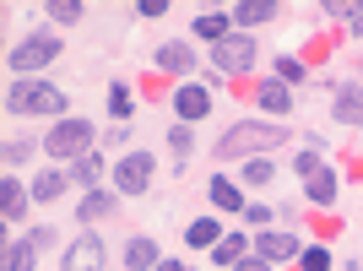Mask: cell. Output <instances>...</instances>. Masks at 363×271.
<instances>
[{
  "instance_id": "obj_1",
  "label": "cell",
  "mask_w": 363,
  "mask_h": 271,
  "mask_svg": "<svg viewBox=\"0 0 363 271\" xmlns=\"http://www.w3.org/2000/svg\"><path fill=\"white\" fill-rule=\"evenodd\" d=\"M288 141V131L277 120H239L233 131H223V141L212 147L217 163H233V157H250V152H277Z\"/></svg>"
},
{
  "instance_id": "obj_2",
  "label": "cell",
  "mask_w": 363,
  "mask_h": 271,
  "mask_svg": "<svg viewBox=\"0 0 363 271\" xmlns=\"http://www.w3.org/2000/svg\"><path fill=\"white\" fill-rule=\"evenodd\" d=\"M6 109H11V114H60L65 92L49 87V82H28V76H22V82L6 92Z\"/></svg>"
},
{
  "instance_id": "obj_3",
  "label": "cell",
  "mask_w": 363,
  "mask_h": 271,
  "mask_svg": "<svg viewBox=\"0 0 363 271\" xmlns=\"http://www.w3.org/2000/svg\"><path fill=\"white\" fill-rule=\"evenodd\" d=\"M87 147H92V125L87 120H60L55 131L44 136V152H49V157H60V163L87 157Z\"/></svg>"
},
{
  "instance_id": "obj_4",
  "label": "cell",
  "mask_w": 363,
  "mask_h": 271,
  "mask_svg": "<svg viewBox=\"0 0 363 271\" xmlns=\"http://www.w3.org/2000/svg\"><path fill=\"white\" fill-rule=\"evenodd\" d=\"M212 65L223 76H244L255 65V38H250V33H228L223 44H212Z\"/></svg>"
},
{
  "instance_id": "obj_5",
  "label": "cell",
  "mask_w": 363,
  "mask_h": 271,
  "mask_svg": "<svg viewBox=\"0 0 363 271\" xmlns=\"http://www.w3.org/2000/svg\"><path fill=\"white\" fill-rule=\"evenodd\" d=\"M114 190L120 196H147L152 190V152H125L114 163Z\"/></svg>"
},
{
  "instance_id": "obj_6",
  "label": "cell",
  "mask_w": 363,
  "mask_h": 271,
  "mask_svg": "<svg viewBox=\"0 0 363 271\" xmlns=\"http://www.w3.org/2000/svg\"><path fill=\"white\" fill-rule=\"evenodd\" d=\"M55 55H60V38H55V33H33V38H22V44L11 49V65L16 71H44Z\"/></svg>"
},
{
  "instance_id": "obj_7",
  "label": "cell",
  "mask_w": 363,
  "mask_h": 271,
  "mask_svg": "<svg viewBox=\"0 0 363 271\" xmlns=\"http://www.w3.org/2000/svg\"><path fill=\"white\" fill-rule=\"evenodd\" d=\"M104 266H108L104 239H76L71 250H65V260H60V271H104Z\"/></svg>"
},
{
  "instance_id": "obj_8",
  "label": "cell",
  "mask_w": 363,
  "mask_h": 271,
  "mask_svg": "<svg viewBox=\"0 0 363 271\" xmlns=\"http://www.w3.org/2000/svg\"><path fill=\"white\" fill-rule=\"evenodd\" d=\"M255 255L260 260H293V255H303V244L293 239V233H277V228H266V233H255Z\"/></svg>"
},
{
  "instance_id": "obj_9",
  "label": "cell",
  "mask_w": 363,
  "mask_h": 271,
  "mask_svg": "<svg viewBox=\"0 0 363 271\" xmlns=\"http://www.w3.org/2000/svg\"><path fill=\"white\" fill-rule=\"evenodd\" d=\"M174 114H179L184 125H190V120H206V114H212V92L196 87V82H184V87L174 92Z\"/></svg>"
},
{
  "instance_id": "obj_10",
  "label": "cell",
  "mask_w": 363,
  "mask_h": 271,
  "mask_svg": "<svg viewBox=\"0 0 363 271\" xmlns=\"http://www.w3.org/2000/svg\"><path fill=\"white\" fill-rule=\"evenodd\" d=\"M152 65L168 71V76H184L190 65H196V49H190V44H163L157 55H152Z\"/></svg>"
},
{
  "instance_id": "obj_11",
  "label": "cell",
  "mask_w": 363,
  "mask_h": 271,
  "mask_svg": "<svg viewBox=\"0 0 363 271\" xmlns=\"http://www.w3.org/2000/svg\"><path fill=\"white\" fill-rule=\"evenodd\" d=\"M303 196H309V206H331V201H336V174H331V168L309 174V179H303Z\"/></svg>"
},
{
  "instance_id": "obj_12",
  "label": "cell",
  "mask_w": 363,
  "mask_h": 271,
  "mask_svg": "<svg viewBox=\"0 0 363 271\" xmlns=\"http://www.w3.org/2000/svg\"><path fill=\"white\" fill-rule=\"evenodd\" d=\"M255 104L266 109V114H288V109H293V92H288V82H260Z\"/></svg>"
},
{
  "instance_id": "obj_13",
  "label": "cell",
  "mask_w": 363,
  "mask_h": 271,
  "mask_svg": "<svg viewBox=\"0 0 363 271\" xmlns=\"http://www.w3.org/2000/svg\"><path fill=\"white\" fill-rule=\"evenodd\" d=\"M108 211H114V196H108V190H87V196L76 201V217H82V223H98Z\"/></svg>"
},
{
  "instance_id": "obj_14",
  "label": "cell",
  "mask_w": 363,
  "mask_h": 271,
  "mask_svg": "<svg viewBox=\"0 0 363 271\" xmlns=\"http://www.w3.org/2000/svg\"><path fill=\"white\" fill-rule=\"evenodd\" d=\"M125 266H130V271H157V266H163V260H157V244H152V239H130V244H125Z\"/></svg>"
},
{
  "instance_id": "obj_15",
  "label": "cell",
  "mask_w": 363,
  "mask_h": 271,
  "mask_svg": "<svg viewBox=\"0 0 363 271\" xmlns=\"http://www.w3.org/2000/svg\"><path fill=\"white\" fill-rule=\"evenodd\" d=\"M336 120L342 125H363V87H342L336 92Z\"/></svg>"
},
{
  "instance_id": "obj_16",
  "label": "cell",
  "mask_w": 363,
  "mask_h": 271,
  "mask_svg": "<svg viewBox=\"0 0 363 271\" xmlns=\"http://www.w3.org/2000/svg\"><path fill=\"white\" fill-rule=\"evenodd\" d=\"M22 211H28V196H22V184L6 174V184H0V217H6V223H16Z\"/></svg>"
},
{
  "instance_id": "obj_17",
  "label": "cell",
  "mask_w": 363,
  "mask_h": 271,
  "mask_svg": "<svg viewBox=\"0 0 363 271\" xmlns=\"http://www.w3.org/2000/svg\"><path fill=\"white\" fill-rule=\"evenodd\" d=\"M206 196H212V206H217V211H244L239 184H233V179H223V174L212 179V190H206Z\"/></svg>"
},
{
  "instance_id": "obj_18",
  "label": "cell",
  "mask_w": 363,
  "mask_h": 271,
  "mask_svg": "<svg viewBox=\"0 0 363 271\" xmlns=\"http://www.w3.org/2000/svg\"><path fill=\"white\" fill-rule=\"evenodd\" d=\"M184 244H190V250H217V244H223V233H217L212 217H196V223H190V233H184Z\"/></svg>"
},
{
  "instance_id": "obj_19",
  "label": "cell",
  "mask_w": 363,
  "mask_h": 271,
  "mask_svg": "<svg viewBox=\"0 0 363 271\" xmlns=\"http://www.w3.org/2000/svg\"><path fill=\"white\" fill-rule=\"evenodd\" d=\"M250 244H255V239H244V233H223V244L212 250V260H217V266H239Z\"/></svg>"
},
{
  "instance_id": "obj_20",
  "label": "cell",
  "mask_w": 363,
  "mask_h": 271,
  "mask_svg": "<svg viewBox=\"0 0 363 271\" xmlns=\"http://www.w3.org/2000/svg\"><path fill=\"white\" fill-rule=\"evenodd\" d=\"M228 22H233V16H223V11H201V16H196V38L223 44V38H228Z\"/></svg>"
},
{
  "instance_id": "obj_21",
  "label": "cell",
  "mask_w": 363,
  "mask_h": 271,
  "mask_svg": "<svg viewBox=\"0 0 363 271\" xmlns=\"http://www.w3.org/2000/svg\"><path fill=\"white\" fill-rule=\"evenodd\" d=\"M33 260H38V244H33V239L6 244V271H33Z\"/></svg>"
},
{
  "instance_id": "obj_22",
  "label": "cell",
  "mask_w": 363,
  "mask_h": 271,
  "mask_svg": "<svg viewBox=\"0 0 363 271\" xmlns=\"http://www.w3.org/2000/svg\"><path fill=\"white\" fill-rule=\"evenodd\" d=\"M272 16H277V0H244L239 11H233V22L255 28V22H272Z\"/></svg>"
},
{
  "instance_id": "obj_23",
  "label": "cell",
  "mask_w": 363,
  "mask_h": 271,
  "mask_svg": "<svg viewBox=\"0 0 363 271\" xmlns=\"http://www.w3.org/2000/svg\"><path fill=\"white\" fill-rule=\"evenodd\" d=\"M60 196H65V174L60 168H49V174L33 179V201H60Z\"/></svg>"
},
{
  "instance_id": "obj_24",
  "label": "cell",
  "mask_w": 363,
  "mask_h": 271,
  "mask_svg": "<svg viewBox=\"0 0 363 271\" xmlns=\"http://www.w3.org/2000/svg\"><path fill=\"white\" fill-rule=\"evenodd\" d=\"M98 174H104V157H98V152H87V157L71 163V179H82V184H98Z\"/></svg>"
},
{
  "instance_id": "obj_25",
  "label": "cell",
  "mask_w": 363,
  "mask_h": 271,
  "mask_svg": "<svg viewBox=\"0 0 363 271\" xmlns=\"http://www.w3.org/2000/svg\"><path fill=\"white\" fill-rule=\"evenodd\" d=\"M49 16L71 28V22H82V0H49Z\"/></svg>"
},
{
  "instance_id": "obj_26",
  "label": "cell",
  "mask_w": 363,
  "mask_h": 271,
  "mask_svg": "<svg viewBox=\"0 0 363 271\" xmlns=\"http://www.w3.org/2000/svg\"><path fill=\"white\" fill-rule=\"evenodd\" d=\"M272 174H277V168L266 163V157H250V163H244V184H266Z\"/></svg>"
},
{
  "instance_id": "obj_27",
  "label": "cell",
  "mask_w": 363,
  "mask_h": 271,
  "mask_svg": "<svg viewBox=\"0 0 363 271\" xmlns=\"http://www.w3.org/2000/svg\"><path fill=\"white\" fill-rule=\"evenodd\" d=\"M303 271H331V250L309 244V250H303Z\"/></svg>"
},
{
  "instance_id": "obj_28",
  "label": "cell",
  "mask_w": 363,
  "mask_h": 271,
  "mask_svg": "<svg viewBox=\"0 0 363 271\" xmlns=\"http://www.w3.org/2000/svg\"><path fill=\"white\" fill-rule=\"evenodd\" d=\"M108 114H114V120H125V114H130V92H125V87L108 92Z\"/></svg>"
},
{
  "instance_id": "obj_29",
  "label": "cell",
  "mask_w": 363,
  "mask_h": 271,
  "mask_svg": "<svg viewBox=\"0 0 363 271\" xmlns=\"http://www.w3.org/2000/svg\"><path fill=\"white\" fill-rule=\"evenodd\" d=\"M168 147H174V152H190V147H196L190 125H174V131H168Z\"/></svg>"
},
{
  "instance_id": "obj_30",
  "label": "cell",
  "mask_w": 363,
  "mask_h": 271,
  "mask_svg": "<svg viewBox=\"0 0 363 271\" xmlns=\"http://www.w3.org/2000/svg\"><path fill=\"white\" fill-rule=\"evenodd\" d=\"M293 168H298L303 179H309V174H320L325 163H320V152H298V157H293Z\"/></svg>"
},
{
  "instance_id": "obj_31",
  "label": "cell",
  "mask_w": 363,
  "mask_h": 271,
  "mask_svg": "<svg viewBox=\"0 0 363 271\" xmlns=\"http://www.w3.org/2000/svg\"><path fill=\"white\" fill-rule=\"evenodd\" d=\"M277 82H288V87H293V82H303V65L298 60H277Z\"/></svg>"
},
{
  "instance_id": "obj_32",
  "label": "cell",
  "mask_w": 363,
  "mask_h": 271,
  "mask_svg": "<svg viewBox=\"0 0 363 271\" xmlns=\"http://www.w3.org/2000/svg\"><path fill=\"white\" fill-rule=\"evenodd\" d=\"M28 157H33L28 141H6V163H28Z\"/></svg>"
},
{
  "instance_id": "obj_33",
  "label": "cell",
  "mask_w": 363,
  "mask_h": 271,
  "mask_svg": "<svg viewBox=\"0 0 363 271\" xmlns=\"http://www.w3.org/2000/svg\"><path fill=\"white\" fill-rule=\"evenodd\" d=\"M325 16H347V22H352L358 6H352V0H325Z\"/></svg>"
},
{
  "instance_id": "obj_34",
  "label": "cell",
  "mask_w": 363,
  "mask_h": 271,
  "mask_svg": "<svg viewBox=\"0 0 363 271\" xmlns=\"http://www.w3.org/2000/svg\"><path fill=\"white\" fill-rule=\"evenodd\" d=\"M233 271H272V260H260V255H244Z\"/></svg>"
},
{
  "instance_id": "obj_35",
  "label": "cell",
  "mask_w": 363,
  "mask_h": 271,
  "mask_svg": "<svg viewBox=\"0 0 363 271\" xmlns=\"http://www.w3.org/2000/svg\"><path fill=\"white\" fill-rule=\"evenodd\" d=\"M136 11H141V16H163V11H168V0H141Z\"/></svg>"
},
{
  "instance_id": "obj_36",
  "label": "cell",
  "mask_w": 363,
  "mask_h": 271,
  "mask_svg": "<svg viewBox=\"0 0 363 271\" xmlns=\"http://www.w3.org/2000/svg\"><path fill=\"white\" fill-rule=\"evenodd\" d=\"M352 38H363V6H358V16H352Z\"/></svg>"
},
{
  "instance_id": "obj_37",
  "label": "cell",
  "mask_w": 363,
  "mask_h": 271,
  "mask_svg": "<svg viewBox=\"0 0 363 271\" xmlns=\"http://www.w3.org/2000/svg\"><path fill=\"white\" fill-rule=\"evenodd\" d=\"M157 271H190V266H179V260H163V266H157Z\"/></svg>"
},
{
  "instance_id": "obj_38",
  "label": "cell",
  "mask_w": 363,
  "mask_h": 271,
  "mask_svg": "<svg viewBox=\"0 0 363 271\" xmlns=\"http://www.w3.org/2000/svg\"><path fill=\"white\" fill-rule=\"evenodd\" d=\"M358 87H363V82H358Z\"/></svg>"
}]
</instances>
